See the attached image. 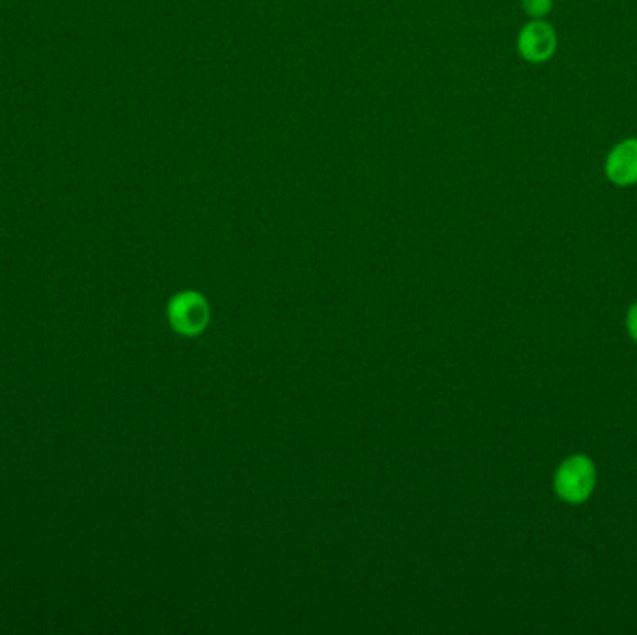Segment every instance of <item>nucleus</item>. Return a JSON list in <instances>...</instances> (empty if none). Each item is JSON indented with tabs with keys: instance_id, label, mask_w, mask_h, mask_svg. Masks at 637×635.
I'll return each mask as SVG.
<instances>
[{
	"instance_id": "obj_2",
	"label": "nucleus",
	"mask_w": 637,
	"mask_h": 635,
	"mask_svg": "<svg viewBox=\"0 0 637 635\" xmlns=\"http://www.w3.org/2000/svg\"><path fill=\"white\" fill-rule=\"evenodd\" d=\"M170 323L179 334L196 336L204 330L209 321V308L204 298L196 293H181L177 295L168 308Z\"/></svg>"
},
{
	"instance_id": "obj_5",
	"label": "nucleus",
	"mask_w": 637,
	"mask_h": 635,
	"mask_svg": "<svg viewBox=\"0 0 637 635\" xmlns=\"http://www.w3.org/2000/svg\"><path fill=\"white\" fill-rule=\"evenodd\" d=\"M524 10L531 17L539 19L552 10V0H524Z\"/></svg>"
},
{
	"instance_id": "obj_1",
	"label": "nucleus",
	"mask_w": 637,
	"mask_h": 635,
	"mask_svg": "<svg viewBox=\"0 0 637 635\" xmlns=\"http://www.w3.org/2000/svg\"><path fill=\"white\" fill-rule=\"evenodd\" d=\"M597 487V466L587 455H570L563 460L554 475L557 498L580 505L589 500Z\"/></svg>"
},
{
	"instance_id": "obj_3",
	"label": "nucleus",
	"mask_w": 637,
	"mask_h": 635,
	"mask_svg": "<svg viewBox=\"0 0 637 635\" xmlns=\"http://www.w3.org/2000/svg\"><path fill=\"white\" fill-rule=\"evenodd\" d=\"M557 49L556 30L544 21H531L520 32L518 51L528 62L543 64L550 60Z\"/></svg>"
},
{
	"instance_id": "obj_4",
	"label": "nucleus",
	"mask_w": 637,
	"mask_h": 635,
	"mask_svg": "<svg viewBox=\"0 0 637 635\" xmlns=\"http://www.w3.org/2000/svg\"><path fill=\"white\" fill-rule=\"evenodd\" d=\"M606 176L617 187L637 183V138H628L611 149L606 159Z\"/></svg>"
},
{
	"instance_id": "obj_6",
	"label": "nucleus",
	"mask_w": 637,
	"mask_h": 635,
	"mask_svg": "<svg viewBox=\"0 0 637 635\" xmlns=\"http://www.w3.org/2000/svg\"><path fill=\"white\" fill-rule=\"evenodd\" d=\"M626 330L630 334V338L637 343V302L630 306V310L626 313Z\"/></svg>"
}]
</instances>
